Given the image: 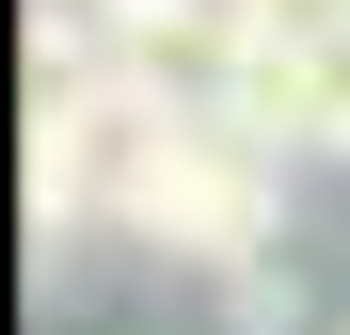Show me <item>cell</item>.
I'll use <instances>...</instances> for the list:
<instances>
[{
	"label": "cell",
	"mask_w": 350,
	"mask_h": 335,
	"mask_svg": "<svg viewBox=\"0 0 350 335\" xmlns=\"http://www.w3.org/2000/svg\"><path fill=\"white\" fill-rule=\"evenodd\" d=\"M239 128H271L286 160H350V32H255Z\"/></svg>",
	"instance_id": "cell-3"
},
{
	"label": "cell",
	"mask_w": 350,
	"mask_h": 335,
	"mask_svg": "<svg viewBox=\"0 0 350 335\" xmlns=\"http://www.w3.org/2000/svg\"><path fill=\"white\" fill-rule=\"evenodd\" d=\"M286 160L271 128H239V112H159L128 96V160H111V240L128 256H191L207 288L223 271H255L286 256Z\"/></svg>",
	"instance_id": "cell-1"
},
{
	"label": "cell",
	"mask_w": 350,
	"mask_h": 335,
	"mask_svg": "<svg viewBox=\"0 0 350 335\" xmlns=\"http://www.w3.org/2000/svg\"><path fill=\"white\" fill-rule=\"evenodd\" d=\"M96 32H111V80L159 112H239V80H255L239 0H96Z\"/></svg>",
	"instance_id": "cell-2"
},
{
	"label": "cell",
	"mask_w": 350,
	"mask_h": 335,
	"mask_svg": "<svg viewBox=\"0 0 350 335\" xmlns=\"http://www.w3.org/2000/svg\"><path fill=\"white\" fill-rule=\"evenodd\" d=\"M255 32H350V0H239Z\"/></svg>",
	"instance_id": "cell-5"
},
{
	"label": "cell",
	"mask_w": 350,
	"mask_h": 335,
	"mask_svg": "<svg viewBox=\"0 0 350 335\" xmlns=\"http://www.w3.org/2000/svg\"><path fill=\"white\" fill-rule=\"evenodd\" d=\"M223 319H239V335H303V256H255V271H223Z\"/></svg>",
	"instance_id": "cell-4"
}]
</instances>
